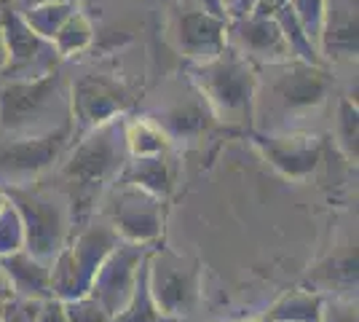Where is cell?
Returning a JSON list of instances; mask_svg holds the SVG:
<instances>
[{
  "instance_id": "6da1fadb",
  "label": "cell",
  "mask_w": 359,
  "mask_h": 322,
  "mask_svg": "<svg viewBox=\"0 0 359 322\" xmlns=\"http://www.w3.org/2000/svg\"><path fill=\"white\" fill-rule=\"evenodd\" d=\"M123 126L126 123L113 119L73 142V154L62 164V177L70 185V223H86L102 188L121 175L129 159Z\"/></svg>"
},
{
  "instance_id": "7a4b0ae2",
  "label": "cell",
  "mask_w": 359,
  "mask_h": 322,
  "mask_svg": "<svg viewBox=\"0 0 359 322\" xmlns=\"http://www.w3.org/2000/svg\"><path fill=\"white\" fill-rule=\"evenodd\" d=\"M73 123L70 81L54 70L35 81H8L0 86V135L43 137Z\"/></svg>"
},
{
  "instance_id": "3957f363",
  "label": "cell",
  "mask_w": 359,
  "mask_h": 322,
  "mask_svg": "<svg viewBox=\"0 0 359 322\" xmlns=\"http://www.w3.org/2000/svg\"><path fill=\"white\" fill-rule=\"evenodd\" d=\"M196 89L217 121L244 123L252 119L257 100V73L252 62L225 46L217 57L191 67Z\"/></svg>"
},
{
  "instance_id": "277c9868",
  "label": "cell",
  "mask_w": 359,
  "mask_h": 322,
  "mask_svg": "<svg viewBox=\"0 0 359 322\" xmlns=\"http://www.w3.org/2000/svg\"><path fill=\"white\" fill-rule=\"evenodd\" d=\"M121 236L110 226H91L75 236L73 245H65L54 258L51 274V298L57 301H75L91 290V279L102 266Z\"/></svg>"
},
{
  "instance_id": "5b68a950",
  "label": "cell",
  "mask_w": 359,
  "mask_h": 322,
  "mask_svg": "<svg viewBox=\"0 0 359 322\" xmlns=\"http://www.w3.org/2000/svg\"><path fill=\"white\" fill-rule=\"evenodd\" d=\"M3 196L16 207L25 229V250L41 263H54L65 247L67 226H70V210L62 207L46 194L27 191L25 185H3Z\"/></svg>"
},
{
  "instance_id": "8992f818",
  "label": "cell",
  "mask_w": 359,
  "mask_h": 322,
  "mask_svg": "<svg viewBox=\"0 0 359 322\" xmlns=\"http://www.w3.org/2000/svg\"><path fill=\"white\" fill-rule=\"evenodd\" d=\"M148 290L166 320L180 322L198 301L201 269L191 258L158 247L156 253H148Z\"/></svg>"
},
{
  "instance_id": "52a82bcc",
  "label": "cell",
  "mask_w": 359,
  "mask_h": 322,
  "mask_svg": "<svg viewBox=\"0 0 359 322\" xmlns=\"http://www.w3.org/2000/svg\"><path fill=\"white\" fill-rule=\"evenodd\" d=\"M0 30H3V41H6V67L0 76L6 78V83L8 81H35V78H46L54 70H60V54H57L54 43L35 35L19 14L3 11Z\"/></svg>"
},
{
  "instance_id": "ba28073f",
  "label": "cell",
  "mask_w": 359,
  "mask_h": 322,
  "mask_svg": "<svg viewBox=\"0 0 359 322\" xmlns=\"http://www.w3.org/2000/svg\"><path fill=\"white\" fill-rule=\"evenodd\" d=\"M73 145V123L43 137H0V185H25Z\"/></svg>"
},
{
  "instance_id": "9c48e42d",
  "label": "cell",
  "mask_w": 359,
  "mask_h": 322,
  "mask_svg": "<svg viewBox=\"0 0 359 322\" xmlns=\"http://www.w3.org/2000/svg\"><path fill=\"white\" fill-rule=\"evenodd\" d=\"M276 76L269 81V92L273 105L285 116L314 110L325 102L332 78L325 70V65H309V62L290 60L282 65H271Z\"/></svg>"
},
{
  "instance_id": "30bf717a",
  "label": "cell",
  "mask_w": 359,
  "mask_h": 322,
  "mask_svg": "<svg viewBox=\"0 0 359 322\" xmlns=\"http://www.w3.org/2000/svg\"><path fill=\"white\" fill-rule=\"evenodd\" d=\"M132 102L129 92L102 76H83L70 83V116H73V142L75 135H86L89 129L121 119Z\"/></svg>"
},
{
  "instance_id": "8fae6325",
  "label": "cell",
  "mask_w": 359,
  "mask_h": 322,
  "mask_svg": "<svg viewBox=\"0 0 359 322\" xmlns=\"http://www.w3.org/2000/svg\"><path fill=\"white\" fill-rule=\"evenodd\" d=\"M145 258H148L145 245H135V242L121 245L118 242L113 247V253L102 261V266L97 269V274L91 279L89 295L105 309L107 317H116L132 298L137 274H140Z\"/></svg>"
},
{
  "instance_id": "7c38bea8",
  "label": "cell",
  "mask_w": 359,
  "mask_h": 322,
  "mask_svg": "<svg viewBox=\"0 0 359 322\" xmlns=\"http://www.w3.org/2000/svg\"><path fill=\"white\" fill-rule=\"evenodd\" d=\"M228 46L244 60L263 65H282L292 60L287 38L273 16H239L228 25Z\"/></svg>"
},
{
  "instance_id": "4fadbf2b",
  "label": "cell",
  "mask_w": 359,
  "mask_h": 322,
  "mask_svg": "<svg viewBox=\"0 0 359 322\" xmlns=\"http://www.w3.org/2000/svg\"><path fill=\"white\" fill-rule=\"evenodd\" d=\"M113 231L126 242L148 245L161 236V199L123 183L113 199Z\"/></svg>"
},
{
  "instance_id": "5bb4252c",
  "label": "cell",
  "mask_w": 359,
  "mask_h": 322,
  "mask_svg": "<svg viewBox=\"0 0 359 322\" xmlns=\"http://www.w3.org/2000/svg\"><path fill=\"white\" fill-rule=\"evenodd\" d=\"M255 145L285 177H309L319 164L322 142L314 135H255Z\"/></svg>"
},
{
  "instance_id": "9a60e30c",
  "label": "cell",
  "mask_w": 359,
  "mask_h": 322,
  "mask_svg": "<svg viewBox=\"0 0 359 322\" xmlns=\"http://www.w3.org/2000/svg\"><path fill=\"white\" fill-rule=\"evenodd\" d=\"M177 46L194 62H207L228 46V19L210 11H185L177 19Z\"/></svg>"
},
{
  "instance_id": "2e32d148",
  "label": "cell",
  "mask_w": 359,
  "mask_h": 322,
  "mask_svg": "<svg viewBox=\"0 0 359 322\" xmlns=\"http://www.w3.org/2000/svg\"><path fill=\"white\" fill-rule=\"evenodd\" d=\"M319 51L330 60H357V0H325Z\"/></svg>"
},
{
  "instance_id": "e0dca14e",
  "label": "cell",
  "mask_w": 359,
  "mask_h": 322,
  "mask_svg": "<svg viewBox=\"0 0 359 322\" xmlns=\"http://www.w3.org/2000/svg\"><path fill=\"white\" fill-rule=\"evenodd\" d=\"M0 269L8 276L14 295H25V298H35V301H46L51 298V274L48 266L32 258L27 250H19L11 255L0 258Z\"/></svg>"
},
{
  "instance_id": "ac0fdd59",
  "label": "cell",
  "mask_w": 359,
  "mask_h": 322,
  "mask_svg": "<svg viewBox=\"0 0 359 322\" xmlns=\"http://www.w3.org/2000/svg\"><path fill=\"white\" fill-rule=\"evenodd\" d=\"M150 121L164 132L166 140H194L210 132L215 116L210 113L204 100H185V102L169 105Z\"/></svg>"
},
{
  "instance_id": "d6986e66",
  "label": "cell",
  "mask_w": 359,
  "mask_h": 322,
  "mask_svg": "<svg viewBox=\"0 0 359 322\" xmlns=\"http://www.w3.org/2000/svg\"><path fill=\"white\" fill-rule=\"evenodd\" d=\"M121 177H123V183L135 185V188L145 191L156 199H164L169 188H172V175H169L164 154L126 159V164L121 169Z\"/></svg>"
},
{
  "instance_id": "ffe728a7",
  "label": "cell",
  "mask_w": 359,
  "mask_h": 322,
  "mask_svg": "<svg viewBox=\"0 0 359 322\" xmlns=\"http://www.w3.org/2000/svg\"><path fill=\"white\" fill-rule=\"evenodd\" d=\"M75 11L73 0H43V3H35L25 11V25L30 27L35 35H41L46 41H51L57 30L65 25V19Z\"/></svg>"
},
{
  "instance_id": "44dd1931",
  "label": "cell",
  "mask_w": 359,
  "mask_h": 322,
  "mask_svg": "<svg viewBox=\"0 0 359 322\" xmlns=\"http://www.w3.org/2000/svg\"><path fill=\"white\" fill-rule=\"evenodd\" d=\"M110 322H175V320H166L164 314L156 309L153 298H150V290H148V258H145L142 269H140V274H137L132 298L126 301V307L121 309L116 317H110Z\"/></svg>"
},
{
  "instance_id": "7402d4cb",
  "label": "cell",
  "mask_w": 359,
  "mask_h": 322,
  "mask_svg": "<svg viewBox=\"0 0 359 322\" xmlns=\"http://www.w3.org/2000/svg\"><path fill=\"white\" fill-rule=\"evenodd\" d=\"M319 314H322V298L314 293L295 290L273 307L269 322H319Z\"/></svg>"
},
{
  "instance_id": "603a6c76",
  "label": "cell",
  "mask_w": 359,
  "mask_h": 322,
  "mask_svg": "<svg viewBox=\"0 0 359 322\" xmlns=\"http://www.w3.org/2000/svg\"><path fill=\"white\" fill-rule=\"evenodd\" d=\"M123 135H126L129 156H158L169 148L166 135L150 119H140V121L123 126Z\"/></svg>"
},
{
  "instance_id": "cb8c5ba5",
  "label": "cell",
  "mask_w": 359,
  "mask_h": 322,
  "mask_svg": "<svg viewBox=\"0 0 359 322\" xmlns=\"http://www.w3.org/2000/svg\"><path fill=\"white\" fill-rule=\"evenodd\" d=\"M91 38H94V30H91L89 19L78 14V8H75L73 14L65 19V25L57 30V35L51 38V43H54L60 57H70L73 51H83L89 46Z\"/></svg>"
},
{
  "instance_id": "d4e9b609",
  "label": "cell",
  "mask_w": 359,
  "mask_h": 322,
  "mask_svg": "<svg viewBox=\"0 0 359 322\" xmlns=\"http://www.w3.org/2000/svg\"><path fill=\"white\" fill-rule=\"evenodd\" d=\"M316 276L327 285V288H346V290H351V288H357V253H351V250H346L341 255H335V258H330Z\"/></svg>"
},
{
  "instance_id": "484cf974",
  "label": "cell",
  "mask_w": 359,
  "mask_h": 322,
  "mask_svg": "<svg viewBox=\"0 0 359 322\" xmlns=\"http://www.w3.org/2000/svg\"><path fill=\"white\" fill-rule=\"evenodd\" d=\"M25 250V229H22V217L16 213V207L6 199L0 207V258Z\"/></svg>"
},
{
  "instance_id": "4316f807",
  "label": "cell",
  "mask_w": 359,
  "mask_h": 322,
  "mask_svg": "<svg viewBox=\"0 0 359 322\" xmlns=\"http://www.w3.org/2000/svg\"><path fill=\"white\" fill-rule=\"evenodd\" d=\"M290 8L298 19L303 35L319 48L322 38V16H325V0H290ZM322 54V51H319Z\"/></svg>"
},
{
  "instance_id": "83f0119b",
  "label": "cell",
  "mask_w": 359,
  "mask_h": 322,
  "mask_svg": "<svg viewBox=\"0 0 359 322\" xmlns=\"http://www.w3.org/2000/svg\"><path fill=\"white\" fill-rule=\"evenodd\" d=\"M338 145L348 161L357 164V105L351 100H341L338 105Z\"/></svg>"
},
{
  "instance_id": "f1b7e54d",
  "label": "cell",
  "mask_w": 359,
  "mask_h": 322,
  "mask_svg": "<svg viewBox=\"0 0 359 322\" xmlns=\"http://www.w3.org/2000/svg\"><path fill=\"white\" fill-rule=\"evenodd\" d=\"M62 309H65L67 322H110V317L105 314V309L100 307L91 295L75 298V301H65Z\"/></svg>"
},
{
  "instance_id": "f546056e",
  "label": "cell",
  "mask_w": 359,
  "mask_h": 322,
  "mask_svg": "<svg viewBox=\"0 0 359 322\" xmlns=\"http://www.w3.org/2000/svg\"><path fill=\"white\" fill-rule=\"evenodd\" d=\"M41 304H43V301L25 298V295H11V298L6 301L3 311H0V322H38Z\"/></svg>"
},
{
  "instance_id": "4dcf8cb0",
  "label": "cell",
  "mask_w": 359,
  "mask_h": 322,
  "mask_svg": "<svg viewBox=\"0 0 359 322\" xmlns=\"http://www.w3.org/2000/svg\"><path fill=\"white\" fill-rule=\"evenodd\" d=\"M319 322H357V304L351 298H332L322 304Z\"/></svg>"
},
{
  "instance_id": "1f68e13d",
  "label": "cell",
  "mask_w": 359,
  "mask_h": 322,
  "mask_svg": "<svg viewBox=\"0 0 359 322\" xmlns=\"http://www.w3.org/2000/svg\"><path fill=\"white\" fill-rule=\"evenodd\" d=\"M38 322H67L65 309H62V301H57V298H46L43 304H41Z\"/></svg>"
},
{
  "instance_id": "d6a6232c",
  "label": "cell",
  "mask_w": 359,
  "mask_h": 322,
  "mask_svg": "<svg viewBox=\"0 0 359 322\" xmlns=\"http://www.w3.org/2000/svg\"><path fill=\"white\" fill-rule=\"evenodd\" d=\"M290 0H255L250 16H276Z\"/></svg>"
},
{
  "instance_id": "836d02e7",
  "label": "cell",
  "mask_w": 359,
  "mask_h": 322,
  "mask_svg": "<svg viewBox=\"0 0 359 322\" xmlns=\"http://www.w3.org/2000/svg\"><path fill=\"white\" fill-rule=\"evenodd\" d=\"M252 3L255 0H223L225 16H233V19L247 16L250 11H252Z\"/></svg>"
},
{
  "instance_id": "e575fe53",
  "label": "cell",
  "mask_w": 359,
  "mask_h": 322,
  "mask_svg": "<svg viewBox=\"0 0 359 322\" xmlns=\"http://www.w3.org/2000/svg\"><path fill=\"white\" fill-rule=\"evenodd\" d=\"M196 3H198L201 11H210V14H215V16L228 19V16H225V8H223V0H196Z\"/></svg>"
},
{
  "instance_id": "d590c367",
  "label": "cell",
  "mask_w": 359,
  "mask_h": 322,
  "mask_svg": "<svg viewBox=\"0 0 359 322\" xmlns=\"http://www.w3.org/2000/svg\"><path fill=\"white\" fill-rule=\"evenodd\" d=\"M14 295V290H11V282H8V276L3 274V269H0V311H3V307H6V301Z\"/></svg>"
},
{
  "instance_id": "8d00e7d4",
  "label": "cell",
  "mask_w": 359,
  "mask_h": 322,
  "mask_svg": "<svg viewBox=\"0 0 359 322\" xmlns=\"http://www.w3.org/2000/svg\"><path fill=\"white\" fill-rule=\"evenodd\" d=\"M6 67V41H3V30H0V73Z\"/></svg>"
},
{
  "instance_id": "74e56055",
  "label": "cell",
  "mask_w": 359,
  "mask_h": 322,
  "mask_svg": "<svg viewBox=\"0 0 359 322\" xmlns=\"http://www.w3.org/2000/svg\"><path fill=\"white\" fill-rule=\"evenodd\" d=\"M3 204H6V196H3V191H0V207H3Z\"/></svg>"
}]
</instances>
